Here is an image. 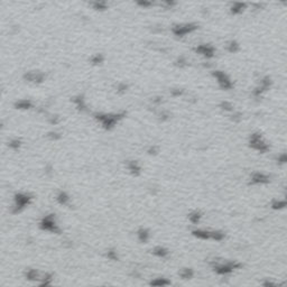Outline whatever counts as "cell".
<instances>
[{
  "label": "cell",
  "instance_id": "cell-1",
  "mask_svg": "<svg viewBox=\"0 0 287 287\" xmlns=\"http://www.w3.org/2000/svg\"><path fill=\"white\" fill-rule=\"evenodd\" d=\"M250 146H251L252 148L257 149V150L261 152V153L266 152L267 149H268L267 144H265L263 140H261V138H260L259 135H254V136L251 137V139H250Z\"/></svg>",
  "mask_w": 287,
  "mask_h": 287
},
{
  "label": "cell",
  "instance_id": "cell-2",
  "mask_svg": "<svg viewBox=\"0 0 287 287\" xmlns=\"http://www.w3.org/2000/svg\"><path fill=\"white\" fill-rule=\"evenodd\" d=\"M41 228L45 229V230H48V231H54V232H58L60 230L56 228V224L54 222V216L53 215H48L46 216L43 222H41Z\"/></svg>",
  "mask_w": 287,
  "mask_h": 287
},
{
  "label": "cell",
  "instance_id": "cell-3",
  "mask_svg": "<svg viewBox=\"0 0 287 287\" xmlns=\"http://www.w3.org/2000/svg\"><path fill=\"white\" fill-rule=\"evenodd\" d=\"M31 201V197L26 194H17L16 195V207L17 211L22 209L26 204H28Z\"/></svg>",
  "mask_w": 287,
  "mask_h": 287
},
{
  "label": "cell",
  "instance_id": "cell-4",
  "mask_svg": "<svg viewBox=\"0 0 287 287\" xmlns=\"http://www.w3.org/2000/svg\"><path fill=\"white\" fill-rule=\"evenodd\" d=\"M269 181L268 176L264 174H260V173H257L252 176V182L256 183V184H263V183H267Z\"/></svg>",
  "mask_w": 287,
  "mask_h": 287
},
{
  "label": "cell",
  "instance_id": "cell-5",
  "mask_svg": "<svg viewBox=\"0 0 287 287\" xmlns=\"http://www.w3.org/2000/svg\"><path fill=\"white\" fill-rule=\"evenodd\" d=\"M193 235L200 239H210L211 238V232L203 231V230H195V231H193Z\"/></svg>",
  "mask_w": 287,
  "mask_h": 287
},
{
  "label": "cell",
  "instance_id": "cell-6",
  "mask_svg": "<svg viewBox=\"0 0 287 287\" xmlns=\"http://www.w3.org/2000/svg\"><path fill=\"white\" fill-rule=\"evenodd\" d=\"M138 236H139V239L143 241V242H146L147 240H148V237H149V233H148V231L147 230H139V232H138Z\"/></svg>",
  "mask_w": 287,
  "mask_h": 287
},
{
  "label": "cell",
  "instance_id": "cell-7",
  "mask_svg": "<svg viewBox=\"0 0 287 287\" xmlns=\"http://www.w3.org/2000/svg\"><path fill=\"white\" fill-rule=\"evenodd\" d=\"M57 201H58L61 204H66L67 201H69V196L66 195V193L61 192V193L58 194V196H57Z\"/></svg>",
  "mask_w": 287,
  "mask_h": 287
},
{
  "label": "cell",
  "instance_id": "cell-8",
  "mask_svg": "<svg viewBox=\"0 0 287 287\" xmlns=\"http://www.w3.org/2000/svg\"><path fill=\"white\" fill-rule=\"evenodd\" d=\"M154 255L158 257H165L167 255V250L164 249V248H162V247H158V248H156L154 250Z\"/></svg>",
  "mask_w": 287,
  "mask_h": 287
},
{
  "label": "cell",
  "instance_id": "cell-9",
  "mask_svg": "<svg viewBox=\"0 0 287 287\" xmlns=\"http://www.w3.org/2000/svg\"><path fill=\"white\" fill-rule=\"evenodd\" d=\"M181 276L185 278V279H187V278H191V277L193 276V271L191 270V269H184L182 273H181Z\"/></svg>",
  "mask_w": 287,
  "mask_h": 287
},
{
  "label": "cell",
  "instance_id": "cell-10",
  "mask_svg": "<svg viewBox=\"0 0 287 287\" xmlns=\"http://www.w3.org/2000/svg\"><path fill=\"white\" fill-rule=\"evenodd\" d=\"M200 218H201V215H200L199 212H193L192 214H190V220L193 223H197V221L200 220Z\"/></svg>",
  "mask_w": 287,
  "mask_h": 287
},
{
  "label": "cell",
  "instance_id": "cell-11",
  "mask_svg": "<svg viewBox=\"0 0 287 287\" xmlns=\"http://www.w3.org/2000/svg\"><path fill=\"white\" fill-rule=\"evenodd\" d=\"M129 169H130V171H131L133 173H138V172L140 171L139 166L137 165V163H135V162L130 163V165H129Z\"/></svg>",
  "mask_w": 287,
  "mask_h": 287
},
{
  "label": "cell",
  "instance_id": "cell-12",
  "mask_svg": "<svg viewBox=\"0 0 287 287\" xmlns=\"http://www.w3.org/2000/svg\"><path fill=\"white\" fill-rule=\"evenodd\" d=\"M169 283L165 279H158V280H154L152 282V285H168Z\"/></svg>",
  "mask_w": 287,
  "mask_h": 287
},
{
  "label": "cell",
  "instance_id": "cell-13",
  "mask_svg": "<svg viewBox=\"0 0 287 287\" xmlns=\"http://www.w3.org/2000/svg\"><path fill=\"white\" fill-rule=\"evenodd\" d=\"M286 205V202L285 201H282V202H275L273 206H274V209H280V207H284Z\"/></svg>",
  "mask_w": 287,
  "mask_h": 287
},
{
  "label": "cell",
  "instance_id": "cell-14",
  "mask_svg": "<svg viewBox=\"0 0 287 287\" xmlns=\"http://www.w3.org/2000/svg\"><path fill=\"white\" fill-rule=\"evenodd\" d=\"M19 141H12V144H10V147H12V148H18L19 147Z\"/></svg>",
  "mask_w": 287,
  "mask_h": 287
},
{
  "label": "cell",
  "instance_id": "cell-15",
  "mask_svg": "<svg viewBox=\"0 0 287 287\" xmlns=\"http://www.w3.org/2000/svg\"><path fill=\"white\" fill-rule=\"evenodd\" d=\"M108 256L110 257V258H112V259H117V256H116V255H114V254H113V251H110V252H109V255H108Z\"/></svg>",
  "mask_w": 287,
  "mask_h": 287
}]
</instances>
